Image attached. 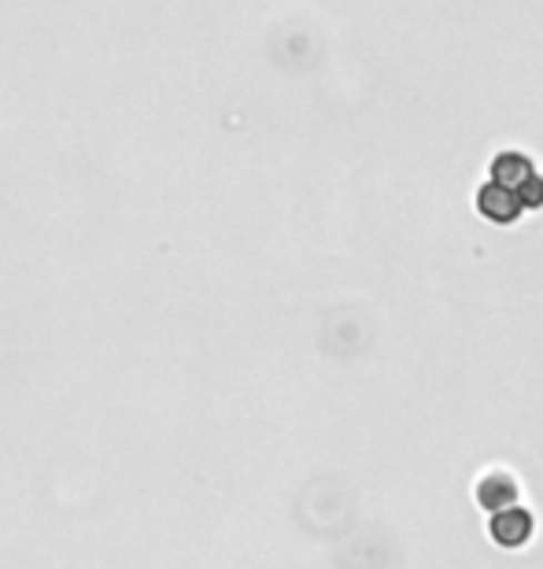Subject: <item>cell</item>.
<instances>
[{
    "mask_svg": "<svg viewBox=\"0 0 543 569\" xmlns=\"http://www.w3.org/2000/svg\"><path fill=\"white\" fill-rule=\"evenodd\" d=\"M536 170L540 167L533 163V156H529V152H522V148H503V152H495V159H492L489 178L517 192L529 178L536 174Z\"/></svg>",
    "mask_w": 543,
    "mask_h": 569,
    "instance_id": "3957f363",
    "label": "cell"
},
{
    "mask_svg": "<svg viewBox=\"0 0 543 569\" xmlns=\"http://www.w3.org/2000/svg\"><path fill=\"white\" fill-rule=\"evenodd\" d=\"M517 499H522V488H517V481L506 470H492L477 481V503L489 510V515L506 503H517Z\"/></svg>",
    "mask_w": 543,
    "mask_h": 569,
    "instance_id": "277c9868",
    "label": "cell"
},
{
    "mask_svg": "<svg viewBox=\"0 0 543 569\" xmlns=\"http://www.w3.org/2000/svg\"><path fill=\"white\" fill-rule=\"evenodd\" d=\"M533 532H536V518H533V510L522 503H506L489 515V537L506 551L525 548V543L533 540Z\"/></svg>",
    "mask_w": 543,
    "mask_h": 569,
    "instance_id": "6da1fadb",
    "label": "cell"
},
{
    "mask_svg": "<svg viewBox=\"0 0 543 569\" xmlns=\"http://www.w3.org/2000/svg\"><path fill=\"white\" fill-rule=\"evenodd\" d=\"M477 211H481V219H489L495 226H514L517 219H522V200H517V192L514 189H506L500 186V181H484L481 192H477Z\"/></svg>",
    "mask_w": 543,
    "mask_h": 569,
    "instance_id": "7a4b0ae2",
    "label": "cell"
}]
</instances>
